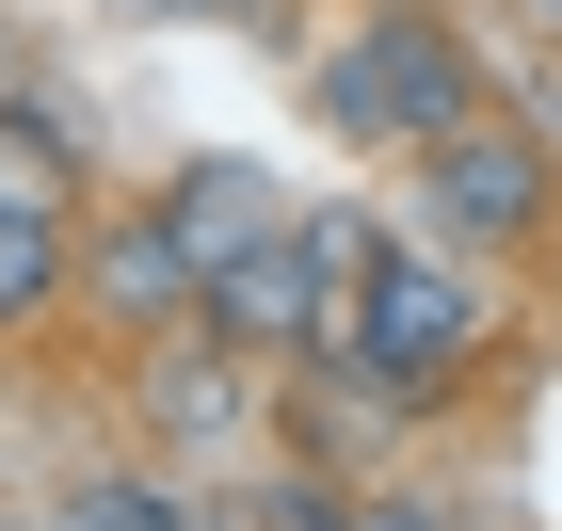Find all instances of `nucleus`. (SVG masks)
<instances>
[{
    "label": "nucleus",
    "mask_w": 562,
    "mask_h": 531,
    "mask_svg": "<svg viewBox=\"0 0 562 531\" xmlns=\"http://www.w3.org/2000/svg\"><path fill=\"white\" fill-rule=\"evenodd\" d=\"M322 354H338L353 387H386V402H434L482 354V274L434 258V242H386V258L353 274V307L322 322Z\"/></svg>",
    "instance_id": "nucleus-1"
},
{
    "label": "nucleus",
    "mask_w": 562,
    "mask_h": 531,
    "mask_svg": "<svg viewBox=\"0 0 562 531\" xmlns=\"http://www.w3.org/2000/svg\"><path fill=\"white\" fill-rule=\"evenodd\" d=\"M467 113H482V65L434 16H370V33L322 48V130H353V145H434Z\"/></svg>",
    "instance_id": "nucleus-2"
},
{
    "label": "nucleus",
    "mask_w": 562,
    "mask_h": 531,
    "mask_svg": "<svg viewBox=\"0 0 562 531\" xmlns=\"http://www.w3.org/2000/svg\"><path fill=\"white\" fill-rule=\"evenodd\" d=\"M418 193H434V225H450L467 258H498V242H530V225L562 210V162L530 130H498V113H467V130L418 145Z\"/></svg>",
    "instance_id": "nucleus-3"
},
{
    "label": "nucleus",
    "mask_w": 562,
    "mask_h": 531,
    "mask_svg": "<svg viewBox=\"0 0 562 531\" xmlns=\"http://www.w3.org/2000/svg\"><path fill=\"white\" fill-rule=\"evenodd\" d=\"M161 210H177V242H193V274H225V258H258L273 225H290V193H273L258 162H193Z\"/></svg>",
    "instance_id": "nucleus-4"
},
{
    "label": "nucleus",
    "mask_w": 562,
    "mask_h": 531,
    "mask_svg": "<svg viewBox=\"0 0 562 531\" xmlns=\"http://www.w3.org/2000/svg\"><path fill=\"white\" fill-rule=\"evenodd\" d=\"M97 307H113V322H130V307H210V274H193L177 210H130V225H97Z\"/></svg>",
    "instance_id": "nucleus-5"
},
{
    "label": "nucleus",
    "mask_w": 562,
    "mask_h": 531,
    "mask_svg": "<svg viewBox=\"0 0 562 531\" xmlns=\"http://www.w3.org/2000/svg\"><path fill=\"white\" fill-rule=\"evenodd\" d=\"M65 290V210H0V322H33Z\"/></svg>",
    "instance_id": "nucleus-6"
},
{
    "label": "nucleus",
    "mask_w": 562,
    "mask_h": 531,
    "mask_svg": "<svg viewBox=\"0 0 562 531\" xmlns=\"http://www.w3.org/2000/svg\"><path fill=\"white\" fill-rule=\"evenodd\" d=\"M81 531H193V516H177V484H97Z\"/></svg>",
    "instance_id": "nucleus-7"
},
{
    "label": "nucleus",
    "mask_w": 562,
    "mask_h": 531,
    "mask_svg": "<svg viewBox=\"0 0 562 531\" xmlns=\"http://www.w3.org/2000/svg\"><path fill=\"white\" fill-rule=\"evenodd\" d=\"M161 16H241V0H161Z\"/></svg>",
    "instance_id": "nucleus-8"
},
{
    "label": "nucleus",
    "mask_w": 562,
    "mask_h": 531,
    "mask_svg": "<svg viewBox=\"0 0 562 531\" xmlns=\"http://www.w3.org/2000/svg\"><path fill=\"white\" fill-rule=\"evenodd\" d=\"M530 16H562V0H530Z\"/></svg>",
    "instance_id": "nucleus-9"
}]
</instances>
